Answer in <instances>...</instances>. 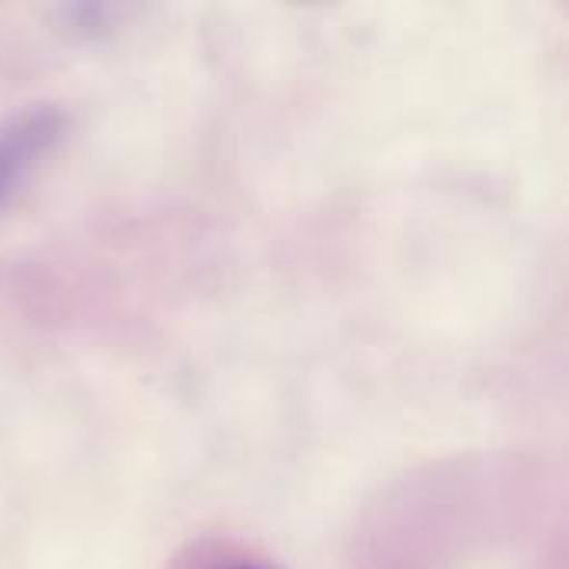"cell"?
Returning a JSON list of instances; mask_svg holds the SVG:
<instances>
[{
  "mask_svg": "<svg viewBox=\"0 0 569 569\" xmlns=\"http://www.w3.org/2000/svg\"><path fill=\"white\" fill-rule=\"evenodd\" d=\"M63 113L53 107H33L0 127V210L40 157L60 140Z\"/></svg>",
  "mask_w": 569,
  "mask_h": 569,
  "instance_id": "6da1fadb",
  "label": "cell"
}]
</instances>
